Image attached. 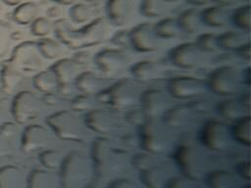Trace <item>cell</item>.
I'll list each match as a JSON object with an SVG mask.
<instances>
[{
	"label": "cell",
	"instance_id": "cell-58",
	"mask_svg": "<svg viewBox=\"0 0 251 188\" xmlns=\"http://www.w3.org/2000/svg\"><path fill=\"white\" fill-rule=\"evenodd\" d=\"M87 1L93 2V3H97V2H100V1H102V0H87Z\"/></svg>",
	"mask_w": 251,
	"mask_h": 188
},
{
	"label": "cell",
	"instance_id": "cell-13",
	"mask_svg": "<svg viewBox=\"0 0 251 188\" xmlns=\"http://www.w3.org/2000/svg\"><path fill=\"white\" fill-rule=\"evenodd\" d=\"M83 120L86 127L101 134L113 132L119 124V119L113 112L102 109L88 111Z\"/></svg>",
	"mask_w": 251,
	"mask_h": 188
},
{
	"label": "cell",
	"instance_id": "cell-33",
	"mask_svg": "<svg viewBox=\"0 0 251 188\" xmlns=\"http://www.w3.org/2000/svg\"><path fill=\"white\" fill-rule=\"evenodd\" d=\"M37 46L40 55L49 60L59 59L64 53L61 45L51 38H42L37 42Z\"/></svg>",
	"mask_w": 251,
	"mask_h": 188
},
{
	"label": "cell",
	"instance_id": "cell-60",
	"mask_svg": "<svg viewBox=\"0 0 251 188\" xmlns=\"http://www.w3.org/2000/svg\"><path fill=\"white\" fill-rule=\"evenodd\" d=\"M0 10H1V3H0Z\"/></svg>",
	"mask_w": 251,
	"mask_h": 188
},
{
	"label": "cell",
	"instance_id": "cell-59",
	"mask_svg": "<svg viewBox=\"0 0 251 188\" xmlns=\"http://www.w3.org/2000/svg\"><path fill=\"white\" fill-rule=\"evenodd\" d=\"M163 1H166V2H176V1H178V0H163Z\"/></svg>",
	"mask_w": 251,
	"mask_h": 188
},
{
	"label": "cell",
	"instance_id": "cell-30",
	"mask_svg": "<svg viewBox=\"0 0 251 188\" xmlns=\"http://www.w3.org/2000/svg\"><path fill=\"white\" fill-rule=\"evenodd\" d=\"M64 172L67 181H75L80 175L84 166V160L78 154L70 155L64 164Z\"/></svg>",
	"mask_w": 251,
	"mask_h": 188
},
{
	"label": "cell",
	"instance_id": "cell-44",
	"mask_svg": "<svg viewBox=\"0 0 251 188\" xmlns=\"http://www.w3.org/2000/svg\"><path fill=\"white\" fill-rule=\"evenodd\" d=\"M112 41L115 45L120 46V47H126L130 46V36H129V31L128 30H119L116 32L113 37Z\"/></svg>",
	"mask_w": 251,
	"mask_h": 188
},
{
	"label": "cell",
	"instance_id": "cell-2",
	"mask_svg": "<svg viewBox=\"0 0 251 188\" xmlns=\"http://www.w3.org/2000/svg\"><path fill=\"white\" fill-rule=\"evenodd\" d=\"M46 124L60 138L71 141H79L84 136V120L75 111L63 110L48 116Z\"/></svg>",
	"mask_w": 251,
	"mask_h": 188
},
{
	"label": "cell",
	"instance_id": "cell-15",
	"mask_svg": "<svg viewBox=\"0 0 251 188\" xmlns=\"http://www.w3.org/2000/svg\"><path fill=\"white\" fill-rule=\"evenodd\" d=\"M107 15L116 25L127 24L134 15L133 0H108Z\"/></svg>",
	"mask_w": 251,
	"mask_h": 188
},
{
	"label": "cell",
	"instance_id": "cell-28",
	"mask_svg": "<svg viewBox=\"0 0 251 188\" xmlns=\"http://www.w3.org/2000/svg\"><path fill=\"white\" fill-rule=\"evenodd\" d=\"M33 86L44 94L57 92L60 84L52 70H43L33 77Z\"/></svg>",
	"mask_w": 251,
	"mask_h": 188
},
{
	"label": "cell",
	"instance_id": "cell-53",
	"mask_svg": "<svg viewBox=\"0 0 251 188\" xmlns=\"http://www.w3.org/2000/svg\"><path fill=\"white\" fill-rule=\"evenodd\" d=\"M211 1L215 2L219 6L227 7V6H232V5L239 3L241 0H211Z\"/></svg>",
	"mask_w": 251,
	"mask_h": 188
},
{
	"label": "cell",
	"instance_id": "cell-7",
	"mask_svg": "<svg viewBox=\"0 0 251 188\" xmlns=\"http://www.w3.org/2000/svg\"><path fill=\"white\" fill-rule=\"evenodd\" d=\"M207 89L206 82L193 76H176L168 83L169 95L181 100H192L203 96Z\"/></svg>",
	"mask_w": 251,
	"mask_h": 188
},
{
	"label": "cell",
	"instance_id": "cell-55",
	"mask_svg": "<svg viewBox=\"0 0 251 188\" xmlns=\"http://www.w3.org/2000/svg\"><path fill=\"white\" fill-rule=\"evenodd\" d=\"M189 4L194 5V6H201V5H205L207 4L209 1L211 0H186Z\"/></svg>",
	"mask_w": 251,
	"mask_h": 188
},
{
	"label": "cell",
	"instance_id": "cell-40",
	"mask_svg": "<svg viewBox=\"0 0 251 188\" xmlns=\"http://www.w3.org/2000/svg\"><path fill=\"white\" fill-rule=\"evenodd\" d=\"M188 108L191 110L193 114H208L212 110V103L209 99L204 98L203 96L192 99L189 104H187Z\"/></svg>",
	"mask_w": 251,
	"mask_h": 188
},
{
	"label": "cell",
	"instance_id": "cell-21",
	"mask_svg": "<svg viewBox=\"0 0 251 188\" xmlns=\"http://www.w3.org/2000/svg\"><path fill=\"white\" fill-rule=\"evenodd\" d=\"M75 85L81 94L96 95L105 89L104 79L92 71L80 72L75 81Z\"/></svg>",
	"mask_w": 251,
	"mask_h": 188
},
{
	"label": "cell",
	"instance_id": "cell-36",
	"mask_svg": "<svg viewBox=\"0 0 251 188\" xmlns=\"http://www.w3.org/2000/svg\"><path fill=\"white\" fill-rule=\"evenodd\" d=\"M96 98L94 95H89V94H80L75 96L72 102H71V107L73 111L76 113L80 112H88L93 109L94 104L96 102Z\"/></svg>",
	"mask_w": 251,
	"mask_h": 188
},
{
	"label": "cell",
	"instance_id": "cell-9",
	"mask_svg": "<svg viewBox=\"0 0 251 188\" xmlns=\"http://www.w3.org/2000/svg\"><path fill=\"white\" fill-rule=\"evenodd\" d=\"M41 57L36 42L25 41L14 48L10 62L21 71H34L42 66Z\"/></svg>",
	"mask_w": 251,
	"mask_h": 188
},
{
	"label": "cell",
	"instance_id": "cell-12",
	"mask_svg": "<svg viewBox=\"0 0 251 188\" xmlns=\"http://www.w3.org/2000/svg\"><path fill=\"white\" fill-rule=\"evenodd\" d=\"M94 62L104 73L114 74L122 71L129 62L126 52L120 49H103L95 55Z\"/></svg>",
	"mask_w": 251,
	"mask_h": 188
},
{
	"label": "cell",
	"instance_id": "cell-39",
	"mask_svg": "<svg viewBox=\"0 0 251 188\" xmlns=\"http://www.w3.org/2000/svg\"><path fill=\"white\" fill-rule=\"evenodd\" d=\"M12 38V29L9 24L0 21V57L4 56L10 47Z\"/></svg>",
	"mask_w": 251,
	"mask_h": 188
},
{
	"label": "cell",
	"instance_id": "cell-4",
	"mask_svg": "<svg viewBox=\"0 0 251 188\" xmlns=\"http://www.w3.org/2000/svg\"><path fill=\"white\" fill-rule=\"evenodd\" d=\"M207 88L220 96H232L240 92L242 71L233 66H222L215 69L206 81Z\"/></svg>",
	"mask_w": 251,
	"mask_h": 188
},
{
	"label": "cell",
	"instance_id": "cell-1",
	"mask_svg": "<svg viewBox=\"0 0 251 188\" xmlns=\"http://www.w3.org/2000/svg\"><path fill=\"white\" fill-rule=\"evenodd\" d=\"M141 91L136 82L124 79L96 94L98 102L107 103L117 110H129L139 102Z\"/></svg>",
	"mask_w": 251,
	"mask_h": 188
},
{
	"label": "cell",
	"instance_id": "cell-16",
	"mask_svg": "<svg viewBox=\"0 0 251 188\" xmlns=\"http://www.w3.org/2000/svg\"><path fill=\"white\" fill-rule=\"evenodd\" d=\"M176 158L183 169L191 176L199 174L202 163V153L194 145H183L178 148Z\"/></svg>",
	"mask_w": 251,
	"mask_h": 188
},
{
	"label": "cell",
	"instance_id": "cell-11",
	"mask_svg": "<svg viewBox=\"0 0 251 188\" xmlns=\"http://www.w3.org/2000/svg\"><path fill=\"white\" fill-rule=\"evenodd\" d=\"M141 109L149 118H158L171 107L169 94L160 89H148L139 97Z\"/></svg>",
	"mask_w": 251,
	"mask_h": 188
},
{
	"label": "cell",
	"instance_id": "cell-23",
	"mask_svg": "<svg viewBox=\"0 0 251 188\" xmlns=\"http://www.w3.org/2000/svg\"><path fill=\"white\" fill-rule=\"evenodd\" d=\"M216 110L225 120L231 122H235L239 118L246 116L245 112L247 111L242 107L238 99L232 98L225 99L218 103V105L216 106Z\"/></svg>",
	"mask_w": 251,
	"mask_h": 188
},
{
	"label": "cell",
	"instance_id": "cell-37",
	"mask_svg": "<svg viewBox=\"0 0 251 188\" xmlns=\"http://www.w3.org/2000/svg\"><path fill=\"white\" fill-rule=\"evenodd\" d=\"M140 10L146 17H158L163 13V0H141Z\"/></svg>",
	"mask_w": 251,
	"mask_h": 188
},
{
	"label": "cell",
	"instance_id": "cell-57",
	"mask_svg": "<svg viewBox=\"0 0 251 188\" xmlns=\"http://www.w3.org/2000/svg\"><path fill=\"white\" fill-rule=\"evenodd\" d=\"M54 1L59 4H62V5H70V4L75 3L76 0H54Z\"/></svg>",
	"mask_w": 251,
	"mask_h": 188
},
{
	"label": "cell",
	"instance_id": "cell-5",
	"mask_svg": "<svg viewBox=\"0 0 251 188\" xmlns=\"http://www.w3.org/2000/svg\"><path fill=\"white\" fill-rule=\"evenodd\" d=\"M41 102L31 91L19 92L13 99L11 112L14 119L20 124H25L36 118L40 113Z\"/></svg>",
	"mask_w": 251,
	"mask_h": 188
},
{
	"label": "cell",
	"instance_id": "cell-19",
	"mask_svg": "<svg viewBox=\"0 0 251 188\" xmlns=\"http://www.w3.org/2000/svg\"><path fill=\"white\" fill-rule=\"evenodd\" d=\"M130 71L137 81L149 82L159 79L163 75L164 69L158 62L145 60L132 65Z\"/></svg>",
	"mask_w": 251,
	"mask_h": 188
},
{
	"label": "cell",
	"instance_id": "cell-56",
	"mask_svg": "<svg viewBox=\"0 0 251 188\" xmlns=\"http://www.w3.org/2000/svg\"><path fill=\"white\" fill-rule=\"evenodd\" d=\"M3 1H4L7 5L15 6V5H20L23 0H3Z\"/></svg>",
	"mask_w": 251,
	"mask_h": 188
},
{
	"label": "cell",
	"instance_id": "cell-17",
	"mask_svg": "<svg viewBox=\"0 0 251 188\" xmlns=\"http://www.w3.org/2000/svg\"><path fill=\"white\" fill-rule=\"evenodd\" d=\"M49 141V131L40 124L26 126L22 135L23 148L25 151H34L44 147Z\"/></svg>",
	"mask_w": 251,
	"mask_h": 188
},
{
	"label": "cell",
	"instance_id": "cell-38",
	"mask_svg": "<svg viewBox=\"0 0 251 188\" xmlns=\"http://www.w3.org/2000/svg\"><path fill=\"white\" fill-rule=\"evenodd\" d=\"M196 44L205 53L214 52L219 48L218 35L214 33H203L198 37Z\"/></svg>",
	"mask_w": 251,
	"mask_h": 188
},
{
	"label": "cell",
	"instance_id": "cell-14",
	"mask_svg": "<svg viewBox=\"0 0 251 188\" xmlns=\"http://www.w3.org/2000/svg\"><path fill=\"white\" fill-rule=\"evenodd\" d=\"M110 32L109 24L103 19H95L80 29H76V35L80 48L96 45L104 41Z\"/></svg>",
	"mask_w": 251,
	"mask_h": 188
},
{
	"label": "cell",
	"instance_id": "cell-51",
	"mask_svg": "<svg viewBox=\"0 0 251 188\" xmlns=\"http://www.w3.org/2000/svg\"><path fill=\"white\" fill-rule=\"evenodd\" d=\"M43 101L48 105H56L57 102L59 101V98L55 93H48V94H45Z\"/></svg>",
	"mask_w": 251,
	"mask_h": 188
},
{
	"label": "cell",
	"instance_id": "cell-24",
	"mask_svg": "<svg viewBox=\"0 0 251 188\" xmlns=\"http://www.w3.org/2000/svg\"><path fill=\"white\" fill-rule=\"evenodd\" d=\"M57 38L65 45L73 49H79V43L76 35V29L73 28L71 23L66 19H60L53 24Z\"/></svg>",
	"mask_w": 251,
	"mask_h": 188
},
{
	"label": "cell",
	"instance_id": "cell-50",
	"mask_svg": "<svg viewBox=\"0 0 251 188\" xmlns=\"http://www.w3.org/2000/svg\"><path fill=\"white\" fill-rule=\"evenodd\" d=\"M7 137V135L0 132V155H3L8 150L9 142Z\"/></svg>",
	"mask_w": 251,
	"mask_h": 188
},
{
	"label": "cell",
	"instance_id": "cell-32",
	"mask_svg": "<svg viewBox=\"0 0 251 188\" xmlns=\"http://www.w3.org/2000/svg\"><path fill=\"white\" fill-rule=\"evenodd\" d=\"M37 6L32 2L20 4L13 13V18L19 24H27L32 23L37 16Z\"/></svg>",
	"mask_w": 251,
	"mask_h": 188
},
{
	"label": "cell",
	"instance_id": "cell-54",
	"mask_svg": "<svg viewBox=\"0 0 251 188\" xmlns=\"http://www.w3.org/2000/svg\"><path fill=\"white\" fill-rule=\"evenodd\" d=\"M250 68H247L245 69L243 71H242V81H243V85H246V86H249L250 85Z\"/></svg>",
	"mask_w": 251,
	"mask_h": 188
},
{
	"label": "cell",
	"instance_id": "cell-48",
	"mask_svg": "<svg viewBox=\"0 0 251 188\" xmlns=\"http://www.w3.org/2000/svg\"><path fill=\"white\" fill-rule=\"evenodd\" d=\"M237 53V56L239 58H241L243 61L249 62L251 59V47H250V43L245 44L244 46H242L241 48H239L238 50L235 51Z\"/></svg>",
	"mask_w": 251,
	"mask_h": 188
},
{
	"label": "cell",
	"instance_id": "cell-29",
	"mask_svg": "<svg viewBox=\"0 0 251 188\" xmlns=\"http://www.w3.org/2000/svg\"><path fill=\"white\" fill-rule=\"evenodd\" d=\"M250 126H251V118L249 115L244 116L239 118L235 122H233V126L230 128L233 140L237 142L249 146L251 143L250 137Z\"/></svg>",
	"mask_w": 251,
	"mask_h": 188
},
{
	"label": "cell",
	"instance_id": "cell-27",
	"mask_svg": "<svg viewBox=\"0 0 251 188\" xmlns=\"http://www.w3.org/2000/svg\"><path fill=\"white\" fill-rule=\"evenodd\" d=\"M218 43L219 48L227 51H236L245 44L249 43V41L243 33L229 30L218 36Z\"/></svg>",
	"mask_w": 251,
	"mask_h": 188
},
{
	"label": "cell",
	"instance_id": "cell-20",
	"mask_svg": "<svg viewBox=\"0 0 251 188\" xmlns=\"http://www.w3.org/2000/svg\"><path fill=\"white\" fill-rule=\"evenodd\" d=\"M193 115L187 105H176L162 115V120L172 129H176L189 124Z\"/></svg>",
	"mask_w": 251,
	"mask_h": 188
},
{
	"label": "cell",
	"instance_id": "cell-35",
	"mask_svg": "<svg viewBox=\"0 0 251 188\" xmlns=\"http://www.w3.org/2000/svg\"><path fill=\"white\" fill-rule=\"evenodd\" d=\"M70 16L73 22L81 24L88 22L93 16V9L86 4H75L70 10Z\"/></svg>",
	"mask_w": 251,
	"mask_h": 188
},
{
	"label": "cell",
	"instance_id": "cell-47",
	"mask_svg": "<svg viewBox=\"0 0 251 188\" xmlns=\"http://www.w3.org/2000/svg\"><path fill=\"white\" fill-rule=\"evenodd\" d=\"M17 131H18V126L13 122L7 121V122H3L0 125V132L7 136L13 135V134L17 133Z\"/></svg>",
	"mask_w": 251,
	"mask_h": 188
},
{
	"label": "cell",
	"instance_id": "cell-49",
	"mask_svg": "<svg viewBox=\"0 0 251 188\" xmlns=\"http://www.w3.org/2000/svg\"><path fill=\"white\" fill-rule=\"evenodd\" d=\"M238 101L242 105V107L245 110H249L251 106V98H250V93L249 92H244L241 94V96L238 98Z\"/></svg>",
	"mask_w": 251,
	"mask_h": 188
},
{
	"label": "cell",
	"instance_id": "cell-52",
	"mask_svg": "<svg viewBox=\"0 0 251 188\" xmlns=\"http://www.w3.org/2000/svg\"><path fill=\"white\" fill-rule=\"evenodd\" d=\"M7 112H8V107L7 104L0 101V125L5 122V119L7 118Z\"/></svg>",
	"mask_w": 251,
	"mask_h": 188
},
{
	"label": "cell",
	"instance_id": "cell-34",
	"mask_svg": "<svg viewBox=\"0 0 251 188\" xmlns=\"http://www.w3.org/2000/svg\"><path fill=\"white\" fill-rule=\"evenodd\" d=\"M250 5H243L238 7L230 15V21L240 29L248 32L251 27L250 23Z\"/></svg>",
	"mask_w": 251,
	"mask_h": 188
},
{
	"label": "cell",
	"instance_id": "cell-46",
	"mask_svg": "<svg viewBox=\"0 0 251 188\" xmlns=\"http://www.w3.org/2000/svg\"><path fill=\"white\" fill-rule=\"evenodd\" d=\"M59 153L56 151H47L42 154V161L48 165H55L59 162Z\"/></svg>",
	"mask_w": 251,
	"mask_h": 188
},
{
	"label": "cell",
	"instance_id": "cell-31",
	"mask_svg": "<svg viewBox=\"0 0 251 188\" xmlns=\"http://www.w3.org/2000/svg\"><path fill=\"white\" fill-rule=\"evenodd\" d=\"M154 31L159 38L170 39L178 36L180 27L176 19L167 18L158 22L154 25Z\"/></svg>",
	"mask_w": 251,
	"mask_h": 188
},
{
	"label": "cell",
	"instance_id": "cell-26",
	"mask_svg": "<svg viewBox=\"0 0 251 188\" xmlns=\"http://www.w3.org/2000/svg\"><path fill=\"white\" fill-rule=\"evenodd\" d=\"M23 75L21 70L11 62H7L1 71V81L6 93L13 92L21 83Z\"/></svg>",
	"mask_w": 251,
	"mask_h": 188
},
{
	"label": "cell",
	"instance_id": "cell-41",
	"mask_svg": "<svg viewBox=\"0 0 251 188\" xmlns=\"http://www.w3.org/2000/svg\"><path fill=\"white\" fill-rule=\"evenodd\" d=\"M210 183L214 188H233L234 179L233 177L226 172L215 173L210 178Z\"/></svg>",
	"mask_w": 251,
	"mask_h": 188
},
{
	"label": "cell",
	"instance_id": "cell-43",
	"mask_svg": "<svg viewBox=\"0 0 251 188\" xmlns=\"http://www.w3.org/2000/svg\"><path fill=\"white\" fill-rule=\"evenodd\" d=\"M126 120L134 126H141L149 118L146 116V114L143 112L142 109H129L126 116Z\"/></svg>",
	"mask_w": 251,
	"mask_h": 188
},
{
	"label": "cell",
	"instance_id": "cell-22",
	"mask_svg": "<svg viewBox=\"0 0 251 188\" xmlns=\"http://www.w3.org/2000/svg\"><path fill=\"white\" fill-rule=\"evenodd\" d=\"M201 18L203 24L212 27H223L230 22V13L226 7L216 5L202 11Z\"/></svg>",
	"mask_w": 251,
	"mask_h": 188
},
{
	"label": "cell",
	"instance_id": "cell-18",
	"mask_svg": "<svg viewBox=\"0 0 251 188\" xmlns=\"http://www.w3.org/2000/svg\"><path fill=\"white\" fill-rule=\"evenodd\" d=\"M50 70L55 74L60 85L74 84L77 75L80 73V66L73 59H60L51 68Z\"/></svg>",
	"mask_w": 251,
	"mask_h": 188
},
{
	"label": "cell",
	"instance_id": "cell-10",
	"mask_svg": "<svg viewBox=\"0 0 251 188\" xmlns=\"http://www.w3.org/2000/svg\"><path fill=\"white\" fill-rule=\"evenodd\" d=\"M130 46L142 53H150L158 50L161 39L154 31V26L145 23L136 25L129 31Z\"/></svg>",
	"mask_w": 251,
	"mask_h": 188
},
{
	"label": "cell",
	"instance_id": "cell-42",
	"mask_svg": "<svg viewBox=\"0 0 251 188\" xmlns=\"http://www.w3.org/2000/svg\"><path fill=\"white\" fill-rule=\"evenodd\" d=\"M52 24L46 18H36L31 24V31L34 35L43 37L50 33Z\"/></svg>",
	"mask_w": 251,
	"mask_h": 188
},
{
	"label": "cell",
	"instance_id": "cell-45",
	"mask_svg": "<svg viewBox=\"0 0 251 188\" xmlns=\"http://www.w3.org/2000/svg\"><path fill=\"white\" fill-rule=\"evenodd\" d=\"M78 66H84L89 64L91 60V55L88 51H78L75 54L73 59Z\"/></svg>",
	"mask_w": 251,
	"mask_h": 188
},
{
	"label": "cell",
	"instance_id": "cell-25",
	"mask_svg": "<svg viewBox=\"0 0 251 188\" xmlns=\"http://www.w3.org/2000/svg\"><path fill=\"white\" fill-rule=\"evenodd\" d=\"M177 23L180 30L187 33H196L203 25L201 13L195 9H188L179 14Z\"/></svg>",
	"mask_w": 251,
	"mask_h": 188
},
{
	"label": "cell",
	"instance_id": "cell-3",
	"mask_svg": "<svg viewBox=\"0 0 251 188\" xmlns=\"http://www.w3.org/2000/svg\"><path fill=\"white\" fill-rule=\"evenodd\" d=\"M138 138L147 151L158 153L166 151L173 141V129L162 119L148 118L138 130Z\"/></svg>",
	"mask_w": 251,
	"mask_h": 188
},
{
	"label": "cell",
	"instance_id": "cell-6",
	"mask_svg": "<svg viewBox=\"0 0 251 188\" xmlns=\"http://www.w3.org/2000/svg\"><path fill=\"white\" fill-rule=\"evenodd\" d=\"M230 128L226 122L212 119L207 121L201 130V140L208 148L217 151L227 149L232 140Z\"/></svg>",
	"mask_w": 251,
	"mask_h": 188
},
{
	"label": "cell",
	"instance_id": "cell-8",
	"mask_svg": "<svg viewBox=\"0 0 251 188\" xmlns=\"http://www.w3.org/2000/svg\"><path fill=\"white\" fill-rule=\"evenodd\" d=\"M207 53L202 51L196 43H182L173 48L169 57L171 62L181 69H196L205 64Z\"/></svg>",
	"mask_w": 251,
	"mask_h": 188
}]
</instances>
